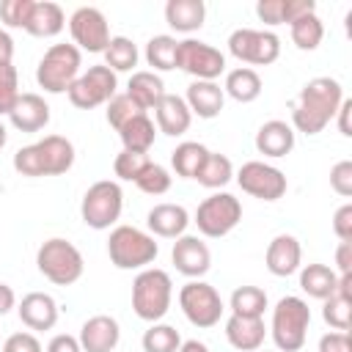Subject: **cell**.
Returning a JSON list of instances; mask_svg holds the SVG:
<instances>
[{
	"instance_id": "1",
	"label": "cell",
	"mask_w": 352,
	"mask_h": 352,
	"mask_svg": "<svg viewBox=\"0 0 352 352\" xmlns=\"http://www.w3.org/2000/svg\"><path fill=\"white\" fill-rule=\"evenodd\" d=\"M341 102H344V88L336 77L308 80L292 107V129L302 135H319L336 118Z\"/></svg>"
},
{
	"instance_id": "2",
	"label": "cell",
	"mask_w": 352,
	"mask_h": 352,
	"mask_svg": "<svg viewBox=\"0 0 352 352\" xmlns=\"http://www.w3.org/2000/svg\"><path fill=\"white\" fill-rule=\"evenodd\" d=\"M173 280L160 267H146L132 280V311L143 322H160L170 311Z\"/></svg>"
},
{
	"instance_id": "3",
	"label": "cell",
	"mask_w": 352,
	"mask_h": 352,
	"mask_svg": "<svg viewBox=\"0 0 352 352\" xmlns=\"http://www.w3.org/2000/svg\"><path fill=\"white\" fill-rule=\"evenodd\" d=\"M311 327V308L302 297H280L278 305L272 308V324H270V336L278 346V352H297L305 344Z\"/></svg>"
},
{
	"instance_id": "4",
	"label": "cell",
	"mask_w": 352,
	"mask_h": 352,
	"mask_svg": "<svg viewBox=\"0 0 352 352\" xmlns=\"http://www.w3.org/2000/svg\"><path fill=\"white\" fill-rule=\"evenodd\" d=\"M160 253V245L151 234L135 226H116L107 239L110 264L118 270H146Z\"/></svg>"
},
{
	"instance_id": "5",
	"label": "cell",
	"mask_w": 352,
	"mask_h": 352,
	"mask_svg": "<svg viewBox=\"0 0 352 352\" xmlns=\"http://www.w3.org/2000/svg\"><path fill=\"white\" fill-rule=\"evenodd\" d=\"M36 267L38 272L55 283V286H72L82 278L85 261L82 253L63 236H52L47 242H41V248L36 250Z\"/></svg>"
},
{
	"instance_id": "6",
	"label": "cell",
	"mask_w": 352,
	"mask_h": 352,
	"mask_svg": "<svg viewBox=\"0 0 352 352\" xmlns=\"http://www.w3.org/2000/svg\"><path fill=\"white\" fill-rule=\"evenodd\" d=\"M80 66L82 52L74 44H52L36 66V82L47 94H66L80 77Z\"/></svg>"
},
{
	"instance_id": "7",
	"label": "cell",
	"mask_w": 352,
	"mask_h": 352,
	"mask_svg": "<svg viewBox=\"0 0 352 352\" xmlns=\"http://www.w3.org/2000/svg\"><path fill=\"white\" fill-rule=\"evenodd\" d=\"M121 209H124L121 184L113 179H99L85 190L82 204H80V217L88 228L104 231V228L116 226V220L121 217Z\"/></svg>"
},
{
	"instance_id": "8",
	"label": "cell",
	"mask_w": 352,
	"mask_h": 352,
	"mask_svg": "<svg viewBox=\"0 0 352 352\" xmlns=\"http://www.w3.org/2000/svg\"><path fill=\"white\" fill-rule=\"evenodd\" d=\"M242 220V204L236 195L231 192H212L209 198H204L195 209V226L204 236L209 239H220L226 234H231Z\"/></svg>"
},
{
	"instance_id": "9",
	"label": "cell",
	"mask_w": 352,
	"mask_h": 352,
	"mask_svg": "<svg viewBox=\"0 0 352 352\" xmlns=\"http://www.w3.org/2000/svg\"><path fill=\"white\" fill-rule=\"evenodd\" d=\"M179 308L184 314V319L201 330L206 327H214L220 319H223V297L220 292L206 283V280H190L179 289Z\"/></svg>"
},
{
	"instance_id": "10",
	"label": "cell",
	"mask_w": 352,
	"mask_h": 352,
	"mask_svg": "<svg viewBox=\"0 0 352 352\" xmlns=\"http://www.w3.org/2000/svg\"><path fill=\"white\" fill-rule=\"evenodd\" d=\"M69 102L80 110H94L99 104H107L118 94V77L104 63L88 66V72H80V77L66 91Z\"/></svg>"
},
{
	"instance_id": "11",
	"label": "cell",
	"mask_w": 352,
	"mask_h": 352,
	"mask_svg": "<svg viewBox=\"0 0 352 352\" xmlns=\"http://www.w3.org/2000/svg\"><path fill=\"white\" fill-rule=\"evenodd\" d=\"M228 52L239 63L250 66H270L280 55V38L272 30H256V28H236L228 36Z\"/></svg>"
},
{
	"instance_id": "12",
	"label": "cell",
	"mask_w": 352,
	"mask_h": 352,
	"mask_svg": "<svg viewBox=\"0 0 352 352\" xmlns=\"http://www.w3.org/2000/svg\"><path fill=\"white\" fill-rule=\"evenodd\" d=\"M176 69L187 72L195 80L217 82V77L226 72V55L206 41L184 38L179 41V50H176Z\"/></svg>"
},
{
	"instance_id": "13",
	"label": "cell",
	"mask_w": 352,
	"mask_h": 352,
	"mask_svg": "<svg viewBox=\"0 0 352 352\" xmlns=\"http://www.w3.org/2000/svg\"><path fill=\"white\" fill-rule=\"evenodd\" d=\"M236 184L242 187V192L258 198V201H278L286 195V176L280 168L261 162V160H250L236 170Z\"/></svg>"
},
{
	"instance_id": "14",
	"label": "cell",
	"mask_w": 352,
	"mask_h": 352,
	"mask_svg": "<svg viewBox=\"0 0 352 352\" xmlns=\"http://www.w3.org/2000/svg\"><path fill=\"white\" fill-rule=\"evenodd\" d=\"M69 33L74 47L82 52H104V47L110 44V25L107 16L94 8V6H80L72 16H69Z\"/></svg>"
},
{
	"instance_id": "15",
	"label": "cell",
	"mask_w": 352,
	"mask_h": 352,
	"mask_svg": "<svg viewBox=\"0 0 352 352\" xmlns=\"http://www.w3.org/2000/svg\"><path fill=\"white\" fill-rule=\"evenodd\" d=\"M170 261H173L176 272L187 275L190 280H201L209 272V267H212V253H209V248H206L204 239H198L192 234H182L173 242Z\"/></svg>"
},
{
	"instance_id": "16",
	"label": "cell",
	"mask_w": 352,
	"mask_h": 352,
	"mask_svg": "<svg viewBox=\"0 0 352 352\" xmlns=\"http://www.w3.org/2000/svg\"><path fill=\"white\" fill-rule=\"evenodd\" d=\"M264 264L275 278H289L302 267V248L300 239L292 234H278L272 236V242L267 245L264 253Z\"/></svg>"
},
{
	"instance_id": "17",
	"label": "cell",
	"mask_w": 352,
	"mask_h": 352,
	"mask_svg": "<svg viewBox=\"0 0 352 352\" xmlns=\"http://www.w3.org/2000/svg\"><path fill=\"white\" fill-rule=\"evenodd\" d=\"M77 341H80L82 352H113L121 341V327L113 316L96 314V316L82 322Z\"/></svg>"
},
{
	"instance_id": "18",
	"label": "cell",
	"mask_w": 352,
	"mask_h": 352,
	"mask_svg": "<svg viewBox=\"0 0 352 352\" xmlns=\"http://www.w3.org/2000/svg\"><path fill=\"white\" fill-rule=\"evenodd\" d=\"M19 319L28 330H52L58 322V302L47 292H30L16 305Z\"/></svg>"
},
{
	"instance_id": "19",
	"label": "cell",
	"mask_w": 352,
	"mask_h": 352,
	"mask_svg": "<svg viewBox=\"0 0 352 352\" xmlns=\"http://www.w3.org/2000/svg\"><path fill=\"white\" fill-rule=\"evenodd\" d=\"M146 226H148L151 236L179 239L190 226V214H187V209L182 204H157V206L148 209Z\"/></svg>"
},
{
	"instance_id": "20",
	"label": "cell",
	"mask_w": 352,
	"mask_h": 352,
	"mask_svg": "<svg viewBox=\"0 0 352 352\" xmlns=\"http://www.w3.org/2000/svg\"><path fill=\"white\" fill-rule=\"evenodd\" d=\"M8 121L19 132H38L50 124V104L38 94H19L8 113Z\"/></svg>"
},
{
	"instance_id": "21",
	"label": "cell",
	"mask_w": 352,
	"mask_h": 352,
	"mask_svg": "<svg viewBox=\"0 0 352 352\" xmlns=\"http://www.w3.org/2000/svg\"><path fill=\"white\" fill-rule=\"evenodd\" d=\"M154 118H157V129L168 138L184 135L192 124V113H190L184 96H176V94H165L160 99V104L154 107Z\"/></svg>"
},
{
	"instance_id": "22",
	"label": "cell",
	"mask_w": 352,
	"mask_h": 352,
	"mask_svg": "<svg viewBox=\"0 0 352 352\" xmlns=\"http://www.w3.org/2000/svg\"><path fill=\"white\" fill-rule=\"evenodd\" d=\"M184 102H187L192 116H198V118H217L223 104H226V94L212 80H192L190 88H187Z\"/></svg>"
},
{
	"instance_id": "23",
	"label": "cell",
	"mask_w": 352,
	"mask_h": 352,
	"mask_svg": "<svg viewBox=\"0 0 352 352\" xmlns=\"http://www.w3.org/2000/svg\"><path fill=\"white\" fill-rule=\"evenodd\" d=\"M294 148V129L292 124L280 121V118H272V121H264L256 132V151L264 154V157H286L292 154Z\"/></svg>"
},
{
	"instance_id": "24",
	"label": "cell",
	"mask_w": 352,
	"mask_h": 352,
	"mask_svg": "<svg viewBox=\"0 0 352 352\" xmlns=\"http://www.w3.org/2000/svg\"><path fill=\"white\" fill-rule=\"evenodd\" d=\"M267 327L264 319H248V316H228L226 319V338L239 352H258L264 344Z\"/></svg>"
},
{
	"instance_id": "25",
	"label": "cell",
	"mask_w": 352,
	"mask_h": 352,
	"mask_svg": "<svg viewBox=\"0 0 352 352\" xmlns=\"http://www.w3.org/2000/svg\"><path fill=\"white\" fill-rule=\"evenodd\" d=\"M38 154H41V165H44V176H60L74 165V146L69 138L63 135H44L38 143Z\"/></svg>"
},
{
	"instance_id": "26",
	"label": "cell",
	"mask_w": 352,
	"mask_h": 352,
	"mask_svg": "<svg viewBox=\"0 0 352 352\" xmlns=\"http://www.w3.org/2000/svg\"><path fill=\"white\" fill-rule=\"evenodd\" d=\"M316 3L314 0H258L256 3V16L264 25H292L302 14H314Z\"/></svg>"
},
{
	"instance_id": "27",
	"label": "cell",
	"mask_w": 352,
	"mask_h": 352,
	"mask_svg": "<svg viewBox=\"0 0 352 352\" xmlns=\"http://www.w3.org/2000/svg\"><path fill=\"white\" fill-rule=\"evenodd\" d=\"M165 94H168V91H165V82H162V77H160L157 72H146V69H143V72H132V77H129V82H126V96H129L143 113L154 110Z\"/></svg>"
},
{
	"instance_id": "28",
	"label": "cell",
	"mask_w": 352,
	"mask_h": 352,
	"mask_svg": "<svg viewBox=\"0 0 352 352\" xmlns=\"http://www.w3.org/2000/svg\"><path fill=\"white\" fill-rule=\"evenodd\" d=\"M206 6L204 0H168L165 3V22L176 33H192L204 25Z\"/></svg>"
},
{
	"instance_id": "29",
	"label": "cell",
	"mask_w": 352,
	"mask_h": 352,
	"mask_svg": "<svg viewBox=\"0 0 352 352\" xmlns=\"http://www.w3.org/2000/svg\"><path fill=\"white\" fill-rule=\"evenodd\" d=\"M223 94L231 96L239 104L256 102L261 96V77L256 69L250 66H236L231 72H226V82H223Z\"/></svg>"
},
{
	"instance_id": "30",
	"label": "cell",
	"mask_w": 352,
	"mask_h": 352,
	"mask_svg": "<svg viewBox=\"0 0 352 352\" xmlns=\"http://www.w3.org/2000/svg\"><path fill=\"white\" fill-rule=\"evenodd\" d=\"M63 25H66L63 8L58 3H52V0H41V3L33 6V14H30L25 30L30 36H36V38H52V36H58L63 30Z\"/></svg>"
},
{
	"instance_id": "31",
	"label": "cell",
	"mask_w": 352,
	"mask_h": 352,
	"mask_svg": "<svg viewBox=\"0 0 352 352\" xmlns=\"http://www.w3.org/2000/svg\"><path fill=\"white\" fill-rule=\"evenodd\" d=\"M154 135H157V129H154V121L148 118V113H138L118 129L124 151H138V154H148V148L154 146Z\"/></svg>"
},
{
	"instance_id": "32",
	"label": "cell",
	"mask_w": 352,
	"mask_h": 352,
	"mask_svg": "<svg viewBox=\"0 0 352 352\" xmlns=\"http://www.w3.org/2000/svg\"><path fill=\"white\" fill-rule=\"evenodd\" d=\"M338 286V272L327 264H305L300 267V289L314 300H327Z\"/></svg>"
},
{
	"instance_id": "33",
	"label": "cell",
	"mask_w": 352,
	"mask_h": 352,
	"mask_svg": "<svg viewBox=\"0 0 352 352\" xmlns=\"http://www.w3.org/2000/svg\"><path fill=\"white\" fill-rule=\"evenodd\" d=\"M206 154H209V148H206L204 143H198V140H184V143H179V146L170 151V165H173L176 176H182V179H195L198 170H201V165H204V160H206Z\"/></svg>"
},
{
	"instance_id": "34",
	"label": "cell",
	"mask_w": 352,
	"mask_h": 352,
	"mask_svg": "<svg viewBox=\"0 0 352 352\" xmlns=\"http://www.w3.org/2000/svg\"><path fill=\"white\" fill-rule=\"evenodd\" d=\"M228 308L234 316H248V319H261L267 311V292L261 286H239L234 289Z\"/></svg>"
},
{
	"instance_id": "35",
	"label": "cell",
	"mask_w": 352,
	"mask_h": 352,
	"mask_svg": "<svg viewBox=\"0 0 352 352\" xmlns=\"http://www.w3.org/2000/svg\"><path fill=\"white\" fill-rule=\"evenodd\" d=\"M102 55H104V66L110 72H116V74L118 72H132L138 66V58H140L138 44L132 38H126V36H113Z\"/></svg>"
},
{
	"instance_id": "36",
	"label": "cell",
	"mask_w": 352,
	"mask_h": 352,
	"mask_svg": "<svg viewBox=\"0 0 352 352\" xmlns=\"http://www.w3.org/2000/svg\"><path fill=\"white\" fill-rule=\"evenodd\" d=\"M231 179H234V165H231V160L226 154H217V151L206 154V160H204V165H201V170L195 176V182L209 187V190H220Z\"/></svg>"
},
{
	"instance_id": "37",
	"label": "cell",
	"mask_w": 352,
	"mask_h": 352,
	"mask_svg": "<svg viewBox=\"0 0 352 352\" xmlns=\"http://www.w3.org/2000/svg\"><path fill=\"white\" fill-rule=\"evenodd\" d=\"M289 33H292V41H294L297 50L311 52V50H316V47L322 44V38H324V25H322V19H319L316 11H314V14L297 16V19L289 25Z\"/></svg>"
},
{
	"instance_id": "38",
	"label": "cell",
	"mask_w": 352,
	"mask_h": 352,
	"mask_svg": "<svg viewBox=\"0 0 352 352\" xmlns=\"http://www.w3.org/2000/svg\"><path fill=\"white\" fill-rule=\"evenodd\" d=\"M176 50H179V41L173 36L168 33L151 36L146 44V63L154 66V72H170L176 69Z\"/></svg>"
},
{
	"instance_id": "39",
	"label": "cell",
	"mask_w": 352,
	"mask_h": 352,
	"mask_svg": "<svg viewBox=\"0 0 352 352\" xmlns=\"http://www.w3.org/2000/svg\"><path fill=\"white\" fill-rule=\"evenodd\" d=\"M140 344H143V352H179L182 336H179V330H176L173 324L154 322V324L143 333Z\"/></svg>"
},
{
	"instance_id": "40",
	"label": "cell",
	"mask_w": 352,
	"mask_h": 352,
	"mask_svg": "<svg viewBox=\"0 0 352 352\" xmlns=\"http://www.w3.org/2000/svg\"><path fill=\"white\" fill-rule=\"evenodd\" d=\"M322 319L333 327V330H341L346 333L349 330V316H352V297L349 294H341V292H333L327 300H322Z\"/></svg>"
},
{
	"instance_id": "41",
	"label": "cell",
	"mask_w": 352,
	"mask_h": 352,
	"mask_svg": "<svg viewBox=\"0 0 352 352\" xmlns=\"http://www.w3.org/2000/svg\"><path fill=\"white\" fill-rule=\"evenodd\" d=\"M148 154H138V151H124L113 160V173L121 179V182H138V176L146 170L148 165Z\"/></svg>"
},
{
	"instance_id": "42",
	"label": "cell",
	"mask_w": 352,
	"mask_h": 352,
	"mask_svg": "<svg viewBox=\"0 0 352 352\" xmlns=\"http://www.w3.org/2000/svg\"><path fill=\"white\" fill-rule=\"evenodd\" d=\"M170 173H168V168H162L160 162H148L146 165V170L138 176V187L143 190V192H148V195H162V192H168L170 190Z\"/></svg>"
},
{
	"instance_id": "43",
	"label": "cell",
	"mask_w": 352,
	"mask_h": 352,
	"mask_svg": "<svg viewBox=\"0 0 352 352\" xmlns=\"http://www.w3.org/2000/svg\"><path fill=\"white\" fill-rule=\"evenodd\" d=\"M19 74L14 63H0V116H8L14 102L19 99Z\"/></svg>"
},
{
	"instance_id": "44",
	"label": "cell",
	"mask_w": 352,
	"mask_h": 352,
	"mask_svg": "<svg viewBox=\"0 0 352 352\" xmlns=\"http://www.w3.org/2000/svg\"><path fill=\"white\" fill-rule=\"evenodd\" d=\"M138 113H143V110H140V107H138V104H135V102H132L126 94H116V96L107 102V110H104L107 124H110L116 132H118V129H121V126H124L129 118H135Z\"/></svg>"
},
{
	"instance_id": "45",
	"label": "cell",
	"mask_w": 352,
	"mask_h": 352,
	"mask_svg": "<svg viewBox=\"0 0 352 352\" xmlns=\"http://www.w3.org/2000/svg\"><path fill=\"white\" fill-rule=\"evenodd\" d=\"M36 0H3L0 3V19L6 28H28V19L33 14Z\"/></svg>"
},
{
	"instance_id": "46",
	"label": "cell",
	"mask_w": 352,
	"mask_h": 352,
	"mask_svg": "<svg viewBox=\"0 0 352 352\" xmlns=\"http://www.w3.org/2000/svg\"><path fill=\"white\" fill-rule=\"evenodd\" d=\"M14 170L22 173V176H30V179L44 176V165H41V154H38V146L36 143L16 148V154H14Z\"/></svg>"
},
{
	"instance_id": "47",
	"label": "cell",
	"mask_w": 352,
	"mask_h": 352,
	"mask_svg": "<svg viewBox=\"0 0 352 352\" xmlns=\"http://www.w3.org/2000/svg\"><path fill=\"white\" fill-rule=\"evenodd\" d=\"M330 187L341 195L349 198L352 195V160H341L330 168Z\"/></svg>"
},
{
	"instance_id": "48",
	"label": "cell",
	"mask_w": 352,
	"mask_h": 352,
	"mask_svg": "<svg viewBox=\"0 0 352 352\" xmlns=\"http://www.w3.org/2000/svg\"><path fill=\"white\" fill-rule=\"evenodd\" d=\"M3 352H41V344L33 333L22 330V333H11L3 344Z\"/></svg>"
},
{
	"instance_id": "49",
	"label": "cell",
	"mask_w": 352,
	"mask_h": 352,
	"mask_svg": "<svg viewBox=\"0 0 352 352\" xmlns=\"http://www.w3.org/2000/svg\"><path fill=\"white\" fill-rule=\"evenodd\" d=\"M333 231L341 242H352V204H344L333 214Z\"/></svg>"
},
{
	"instance_id": "50",
	"label": "cell",
	"mask_w": 352,
	"mask_h": 352,
	"mask_svg": "<svg viewBox=\"0 0 352 352\" xmlns=\"http://www.w3.org/2000/svg\"><path fill=\"white\" fill-rule=\"evenodd\" d=\"M319 352H352V338H349V333H341V330L324 333V336L319 338Z\"/></svg>"
},
{
	"instance_id": "51",
	"label": "cell",
	"mask_w": 352,
	"mask_h": 352,
	"mask_svg": "<svg viewBox=\"0 0 352 352\" xmlns=\"http://www.w3.org/2000/svg\"><path fill=\"white\" fill-rule=\"evenodd\" d=\"M47 352H82V346H80V341H77L74 336L58 333V336H52V341L47 344Z\"/></svg>"
},
{
	"instance_id": "52",
	"label": "cell",
	"mask_w": 352,
	"mask_h": 352,
	"mask_svg": "<svg viewBox=\"0 0 352 352\" xmlns=\"http://www.w3.org/2000/svg\"><path fill=\"white\" fill-rule=\"evenodd\" d=\"M336 264L341 275H352V242H341L336 250Z\"/></svg>"
},
{
	"instance_id": "53",
	"label": "cell",
	"mask_w": 352,
	"mask_h": 352,
	"mask_svg": "<svg viewBox=\"0 0 352 352\" xmlns=\"http://www.w3.org/2000/svg\"><path fill=\"white\" fill-rule=\"evenodd\" d=\"M349 113H352V99H344L336 110V118H338V132L344 138H352V126H349Z\"/></svg>"
},
{
	"instance_id": "54",
	"label": "cell",
	"mask_w": 352,
	"mask_h": 352,
	"mask_svg": "<svg viewBox=\"0 0 352 352\" xmlns=\"http://www.w3.org/2000/svg\"><path fill=\"white\" fill-rule=\"evenodd\" d=\"M11 308H16V294L8 283H0V316H6Z\"/></svg>"
},
{
	"instance_id": "55",
	"label": "cell",
	"mask_w": 352,
	"mask_h": 352,
	"mask_svg": "<svg viewBox=\"0 0 352 352\" xmlns=\"http://www.w3.org/2000/svg\"><path fill=\"white\" fill-rule=\"evenodd\" d=\"M14 58V38L0 28V63H11Z\"/></svg>"
},
{
	"instance_id": "56",
	"label": "cell",
	"mask_w": 352,
	"mask_h": 352,
	"mask_svg": "<svg viewBox=\"0 0 352 352\" xmlns=\"http://www.w3.org/2000/svg\"><path fill=\"white\" fill-rule=\"evenodd\" d=\"M179 352H209V346L204 341H198V338H190V341H182Z\"/></svg>"
},
{
	"instance_id": "57",
	"label": "cell",
	"mask_w": 352,
	"mask_h": 352,
	"mask_svg": "<svg viewBox=\"0 0 352 352\" xmlns=\"http://www.w3.org/2000/svg\"><path fill=\"white\" fill-rule=\"evenodd\" d=\"M6 140H8V132H6V126H3V121H0V148L6 146Z\"/></svg>"
},
{
	"instance_id": "58",
	"label": "cell",
	"mask_w": 352,
	"mask_h": 352,
	"mask_svg": "<svg viewBox=\"0 0 352 352\" xmlns=\"http://www.w3.org/2000/svg\"><path fill=\"white\" fill-rule=\"evenodd\" d=\"M264 352H267V349H264Z\"/></svg>"
}]
</instances>
